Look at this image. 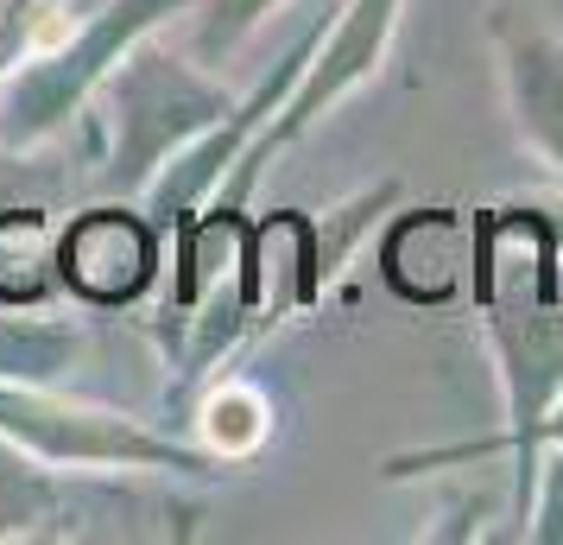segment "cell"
<instances>
[{"label": "cell", "mask_w": 563, "mask_h": 545, "mask_svg": "<svg viewBox=\"0 0 563 545\" xmlns=\"http://www.w3.org/2000/svg\"><path fill=\"white\" fill-rule=\"evenodd\" d=\"M399 13H406V0H342V13H335L330 26H323V39L310 45L298 83L285 89L279 115L260 128V140L241 153V165L222 178V190H216L209 204L247 209V197H254V184L266 178L273 159H285L317 121H330L355 89H367V83L380 77L386 57H393V39H399Z\"/></svg>", "instance_id": "5"}, {"label": "cell", "mask_w": 563, "mask_h": 545, "mask_svg": "<svg viewBox=\"0 0 563 545\" xmlns=\"http://www.w3.org/2000/svg\"><path fill=\"white\" fill-rule=\"evenodd\" d=\"M82 501L64 469H45L20 444L0 438V545H32V539H77L82 533Z\"/></svg>", "instance_id": "11"}, {"label": "cell", "mask_w": 563, "mask_h": 545, "mask_svg": "<svg viewBox=\"0 0 563 545\" xmlns=\"http://www.w3.org/2000/svg\"><path fill=\"white\" fill-rule=\"evenodd\" d=\"M64 20H70V0H0V77L20 70Z\"/></svg>", "instance_id": "15"}, {"label": "cell", "mask_w": 563, "mask_h": 545, "mask_svg": "<svg viewBox=\"0 0 563 545\" xmlns=\"http://www.w3.org/2000/svg\"><path fill=\"white\" fill-rule=\"evenodd\" d=\"M317 39H323V20L298 32V39H291V52L279 57V70H266L247 96H234V108L216 121V128H203L190 146H178V153L158 165V178L140 190V209L153 216V229L165 235V241H172V235H178L184 222H190V216L222 190V178H229L234 165H241V153L260 140V128L279 115L285 89L298 83V70H305V57H310Z\"/></svg>", "instance_id": "6"}, {"label": "cell", "mask_w": 563, "mask_h": 545, "mask_svg": "<svg viewBox=\"0 0 563 545\" xmlns=\"http://www.w3.org/2000/svg\"><path fill=\"white\" fill-rule=\"evenodd\" d=\"M273 425H279V406L273 393L260 388L247 368L234 374H209L203 388L190 393V444H203L216 464L247 469L273 444Z\"/></svg>", "instance_id": "10"}, {"label": "cell", "mask_w": 563, "mask_h": 545, "mask_svg": "<svg viewBox=\"0 0 563 545\" xmlns=\"http://www.w3.org/2000/svg\"><path fill=\"white\" fill-rule=\"evenodd\" d=\"M468 286L487 330L500 425L487 438L424 444L386 457V482H411L431 469H462L487 457H526L538 418L563 400V235L551 204H494L468 216Z\"/></svg>", "instance_id": "1"}, {"label": "cell", "mask_w": 563, "mask_h": 545, "mask_svg": "<svg viewBox=\"0 0 563 545\" xmlns=\"http://www.w3.org/2000/svg\"><path fill=\"white\" fill-rule=\"evenodd\" d=\"M532 469H538V476H532V508H526L519 539L563 545V444H538Z\"/></svg>", "instance_id": "16"}, {"label": "cell", "mask_w": 563, "mask_h": 545, "mask_svg": "<svg viewBox=\"0 0 563 545\" xmlns=\"http://www.w3.org/2000/svg\"><path fill=\"white\" fill-rule=\"evenodd\" d=\"M285 0H190V52L203 57L209 70H222L247 39H254Z\"/></svg>", "instance_id": "14"}, {"label": "cell", "mask_w": 563, "mask_h": 545, "mask_svg": "<svg viewBox=\"0 0 563 545\" xmlns=\"http://www.w3.org/2000/svg\"><path fill=\"white\" fill-rule=\"evenodd\" d=\"M82 337L64 317H38V305H0V381H26V388H64L77 374Z\"/></svg>", "instance_id": "12"}, {"label": "cell", "mask_w": 563, "mask_h": 545, "mask_svg": "<svg viewBox=\"0 0 563 545\" xmlns=\"http://www.w3.org/2000/svg\"><path fill=\"white\" fill-rule=\"evenodd\" d=\"M184 13L190 0H96L82 20H64L20 70L0 77V146H57L133 39L165 32Z\"/></svg>", "instance_id": "4"}, {"label": "cell", "mask_w": 563, "mask_h": 545, "mask_svg": "<svg viewBox=\"0 0 563 545\" xmlns=\"http://www.w3.org/2000/svg\"><path fill=\"white\" fill-rule=\"evenodd\" d=\"M0 438L64 476H165V482H229L203 444L178 438L172 425L133 418L121 406L82 400L64 388L0 381Z\"/></svg>", "instance_id": "3"}, {"label": "cell", "mask_w": 563, "mask_h": 545, "mask_svg": "<svg viewBox=\"0 0 563 545\" xmlns=\"http://www.w3.org/2000/svg\"><path fill=\"white\" fill-rule=\"evenodd\" d=\"M165 273V235L133 197H89L57 222V286L82 312H133Z\"/></svg>", "instance_id": "7"}, {"label": "cell", "mask_w": 563, "mask_h": 545, "mask_svg": "<svg viewBox=\"0 0 563 545\" xmlns=\"http://www.w3.org/2000/svg\"><path fill=\"white\" fill-rule=\"evenodd\" d=\"M487 52L500 70V96H507V121L519 146L563 184V32L532 0H494Z\"/></svg>", "instance_id": "8"}, {"label": "cell", "mask_w": 563, "mask_h": 545, "mask_svg": "<svg viewBox=\"0 0 563 545\" xmlns=\"http://www.w3.org/2000/svg\"><path fill=\"white\" fill-rule=\"evenodd\" d=\"M229 108L234 89L197 52H172L158 32L133 39L89 102L96 133H102L89 197H133L140 204V190L158 178V165L178 146H190L203 128H216Z\"/></svg>", "instance_id": "2"}, {"label": "cell", "mask_w": 563, "mask_h": 545, "mask_svg": "<svg viewBox=\"0 0 563 545\" xmlns=\"http://www.w3.org/2000/svg\"><path fill=\"white\" fill-rule=\"evenodd\" d=\"M57 292V222L52 204L0 209V305H45Z\"/></svg>", "instance_id": "13"}, {"label": "cell", "mask_w": 563, "mask_h": 545, "mask_svg": "<svg viewBox=\"0 0 563 545\" xmlns=\"http://www.w3.org/2000/svg\"><path fill=\"white\" fill-rule=\"evenodd\" d=\"M374 266L393 298L406 305H450L468 286V216L443 204L393 209L374 241Z\"/></svg>", "instance_id": "9"}]
</instances>
